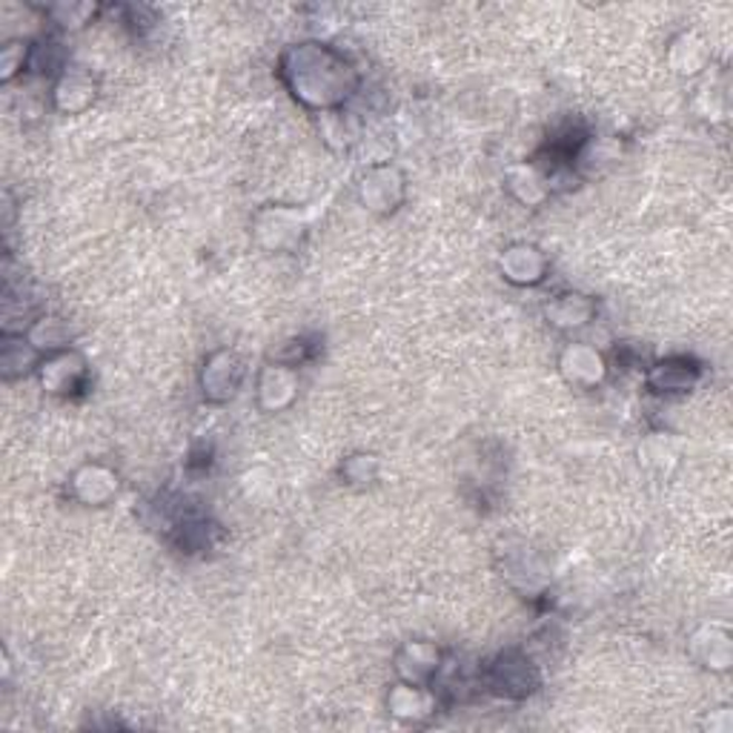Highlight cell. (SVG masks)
Listing matches in <instances>:
<instances>
[{
  "label": "cell",
  "instance_id": "cell-3",
  "mask_svg": "<svg viewBox=\"0 0 733 733\" xmlns=\"http://www.w3.org/2000/svg\"><path fill=\"white\" fill-rule=\"evenodd\" d=\"M253 229L261 247L275 250V253H287L295 244H301L304 229H307V221H304V215H301L299 209L267 207L255 215Z\"/></svg>",
  "mask_w": 733,
  "mask_h": 733
},
{
  "label": "cell",
  "instance_id": "cell-24",
  "mask_svg": "<svg viewBox=\"0 0 733 733\" xmlns=\"http://www.w3.org/2000/svg\"><path fill=\"white\" fill-rule=\"evenodd\" d=\"M639 456L642 459L647 461V465H651V461H667V459H674V450H671V441L665 439V436H654V439H647L645 441V447H639Z\"/></svg>",
  "mask_w": 733,
  "mask_h": 733
},
{
  "label": "cell",
  "instance_id": "cell-15",
  "mask_svg": "<svg viewBox=\"0 0 733 733\" xmlns=\"http://www.w3.org/2000/svg\"><path fill=\"white\" fill-rule=\"evenodd\" d=\"M387 707L390 714L401 722H421L436 711V696L427 691L424 685H410V682H401L390 691L387 696Z\"/></svg>",
  "mask_w": 733,
  "mask_h": 733
},
{
  "label": "cell",
  "instance_id": "cell-23",
  "mask_svg": "<svg viewBox=\"0 0 733 733\" xmlns=\"http://www.w3.org/2000/svg\"><path fill=\"white\" fill-rule=\"evenodd\" d=\"M29 52L32 49L27 43H9V47H3V52H0V69H3L0 75H3V80H12L20 69L27 67Z\"/></svg>",
  "mask_w": 733,
  "mask_h": 733
},
{
  "label": "cell",
  "instance_id": "cell-16",
  "mask_svg": "<svg viewBox=\"0 0 733 733\" xmlns=\"http://www.w3.org/2000/svg\"><path fill=\"white\" fill-rule=\"evenodd\" d=\"M545 315L556 330H579L594 321L596 304L587 299V295L565 293V295H556V299L547 304Z\"/></svg>",
  "mask_w": 733,
  "mask_h": 733
},
{
  "label": "cell",
  "instance_id": "cell-9",
  "mask_svg": "<svg viewBox=\"0 0 733 733\" xmlns=\"http://www.w3.org/2000/svg\"><path fill=\"white\" fill-rule=\"evenodd\" d=\"M299 395V373L290 364H267L258 375V404L267 413L287 410Z\"/></svg>",
  "mask_w": 733,
  "mask_h": 733
},
{
  "label": "cell",
  "instance_id": "cell-4",
  "mask_svg": "<svg viewBox=\"0 0 733 733\" xmlns=\"http://www.w3.org/2000/svg\"><path fill=\"white\" fill-rule=\"evenodd\" d=\"M359 198L373 213H393L404 201V175H401V169L390 167V164H379V167L366 169L364 178H361Z\"/></svg>",
  "mask_w": 733,
  "mask_h": 733
},
{
  "label": "cell",
  "instance_id": "cell-8",
  "mask_svg": "<svg viewBox=\"0 0 733 733\" xmlns=\"http://www.w3.org/2000/svg\"><path fill=\"white\" fill-rule=\"evenodd\" d=\"M395 671H399L401 682L430 687V682L441 671V651L433 642H407L395 654Z\"/></svg>",
  "mask_w": 733,
  "mask_h": 733
},
{
  "label": "cell",
  "instance_id": "cell-18",
  "mask_svg": "<svg viewBox=\"0 0 733 733\" xmlns=\"http://www.w3.org/2000/svg\"><path fill=\"white\" fill-rule=\"evenodd\" d=\"M40 350L35 348L32 341L23 339V335H7V344H3V353H0V373L3 379L12 381L27 375L32 366H40Z\"/></svg>",
  "mask_w": 733,
  "mask_h": 733
},
{
  "label": "cell",
  "instance_id": "cell-17",
  "mask_svg": "<svg viewBox=\"0 0 733 733\" xmlns=\"http://www.w3.org/2000/svg\"><path fill=\"white\" fill-rule=\"evenodd\" d=\"M667 60H671L674 72L696 75L707 67V60H711V49H707V43L696 32H682L680 38L671 43Z\"/></svg>",
  "mask_w": 733,
  "mask_h": 733
},
{
  "label": "cell",
  "instance_id": "cell-12",
  "mask_svg": "<svg viewBox=\"0 0 733 733\" xmlns=\"http://www.w3.org/2000/svg\"><path fill=\"white\" fill-rule=\"evenodd\" d=\"M691 651H694L696 659L702 662V667L722 674L733 662L731 631H727L725 625H705L700 634L694 636V642H691Z\"/></svg>",
  "mask_w": 733,
  "mask_h": 733
},
{
  "label": "cell",
  "instance_id": "cell-22",
  "mask_svg": "<svg viewBox=\"0 0 733 733\" xmlns=\"http://www.w3.org/2000/svg\"><path fill=\"white\" fill-rule=\"evenodd\" d=\"M49 14L55 18V23H60L63 29H78L84 27L89 18L95 14V7L89 3H72V7H52Z\"/></svg>",
  "mask_w": 733,
  "mask_h": 733
},
{
  "label": "cell",
  "instance_id": "cell-14",
  "mask_svg": "<svg viewBox=\"0 0 733 733\" xmlns=\"http://www.w3.org/2000/svg\"><path fill=\"white\" fill-rule=\"evenodd\" d=\"M696 381H700V366L687 359L659 361V364L651 366V373H647V387H651L654 393L665 395L687 393V390H694Z\"/></svg>",
  "mask_w": 733,
  "mask_h": 733
},
{
  "label": "cell",
  "instance_id": "cell-2",
  "mask_svg": "<svg viewBox=\"0 0 733 733\" xmlns=\"http://www.w3.org/2000/svg\"><path fill=\"white\" fill-rule=\"evenodd\" d=\"M539 667L519 651L501 654L487 671V687L505 700H525L539 687Z\"/></svg>",
  "mask_w": 733,
  "mask_h": 733
},
{
  "label": "cell",
  "instance_id": "cell-21",
  "mask_svg": "<svg viewBox=\"0 0 733 733\" xmlns=\"http://www.w3.org/2000/svg\"><path fill=\"white\" fill-rule=\"evenodd\" d=\"M341 476H344L350 485H370V481L379 476V459L370 453L350 456V459L341 465Z\"/></svg>",
  "mask_w": 733,
  "mask_h": 733
},
{
  "label": "cell",
  "instance_id": "cell-6",
  "mask_svg": "<svg viewBox=\"0 0 733 733\" xmlns=\"http://www.w3.org/2000/svg\"><path fill=\"white\" fill-rule=\"evenodd\" d=\"M241 381H244V364L235 353L221 350V353L209 355L201 373V390L207 401H227L238 393Z\"/></svg>",
  "mask_w": 733,
  "mask_h": 733
},
{
  "label": "cell",
  "instance_id": "cell-19",
  "mask_svg": "<svg viewBox=\"0 0 733 733\" xmlns=\"http://www.w3.org/2000/svg\"><path fill=\"white\" fill-rule=\"evenodd\" d=\"M507 187L521 204L527 207H536L541 201L550 195V178H541V173L536 167H514L507 173Z\"/></svg>",
  "mask_w": 733,
  "mask_h": 733
},
{
  "label": "cell",
  "instance_id": "cell-1",
  "mask_svg": "<svg viewBox=\"0 0 733 733\" xmlns=\"http://www.w3.org/2000/svg\"><path fill=\"white\" fill-rule=\"evenodd\" d=\"M281 78L295 100L321 113L341 107L359 87V75L344 55L324 43L290 47L281 58Z\"/></svg>",
  "mask_w": 733,
  "mask_h": 733
},
{
  "label": "cell",
  "instance_id": "cell-5",
  "mask_svg": "<svg viewBox=\"0 0 733 733\" xmlns=\"http://www.w3.org/2000/svg\"><path fill=\"white\" fill-rule=\"evenodd\" d=\"M559 370L567 384L594 390L607 379V361L590 344H567L559 355Z\"/></svg>",
  "mask_w": 733,
  "mask_h": 733
},
{
  "label": "cell",
  "instance_id": "cell-13",
  "mask_svg": "<svg viewBox=\"0 0 733 733\" xmlns=\"http://www.w3.org/2000/svg\"><path fill=\"white\" fill-rule=\"evenodd\" d=\"M115 493H118V476H115L109 467L87 465L72 476V496L78 501H84V505H107Z\"/></svg>",
  "mask_w": 733,
  "mask_h": 733
},
{
  "label": "cell",
  "instance_id": "cell-10",
  "mask_svg": "<svg viewBox=\"0 0 733 733\" xmlns=\"http://www.w3.org/2000/svg\"><path fill=\"white\" fill-rule=\"evenodd\" d=\"M499 267L510 284L534 287V284H541V281H545L547 258L539 247H534V244H514V247L505 250Z\"/></svg>",
  "mask_w": 733,
  "mask_h": 733
},
{
  "label": "cell",
  "instance_id": "cell-7",
  "mask_svg": "<svg viewBox=\"0 0 733 733\" xmlns=\"http://www.w3.org/2000/svg\"><path fill=\"white\" fill-rule=\"evenodd\" d=\"M38 370L43 387L55 395H72L87 384V361L80 359L78 353H72V350H60V353L47 355Z\"/></svg>",
  "mask_w": 733,
  "mask_h": 733
},
{
  "label": "cell",
  "instance_id": "cell-20",
  "mask_svg": "<svg viewBox=\"0 0 733 733\" xmlns=\"http://www.w3.org/2000/svg\"><path fill=\"white\" fill-rule=\"evenodd\" d=\"M27 339L32 341L40 353L47 350V355H52V353H60V350H67L69 328L60 319H38L32 328H29Z\"/></svg>",
  "mask_w": 733,
  "mask_h": 733
},
{
  "label": "cell",
  "instance_id": "cell-11",
  "mask_svg": "<svg viewBox=\"0 0 733 733\" xmlns=\"http://www.w3.org/2000/svg\"><path fill=\"white\" fill-rule=\"evenodd\" d=\"M95 95H98V84L84 69H67L52 89L55 107L63 115H78L87 107H92Z\"/></svg>",
  "mask_w": 733,
  "mask_h": 733
}]
</instances>
